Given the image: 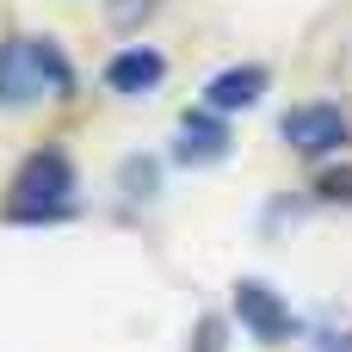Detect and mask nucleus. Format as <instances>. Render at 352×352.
Here are the masks:
<instances>
[{
	"label": "nucleus",
	"mask_w": 352,
	"mask_h": 352,
	"mask_svg": "<svg viewBox=\"0 0 352 352\" xmlns=\"http://www.w3.org/2000/svg\"><path fill=\"white\" fill-rule=\"evenodd\" d=\"M43 93H74V68L56 37H6L0 43V105H37Z\"/></svg>",
	"instance_id": "nucleus-1"
},
{
	"label": "nucleus",
	"mask_w": 352,
	"mask_h": 352,
	"mask_svg": "<svg viewBox=\"0 0 352 352\" xmlns=\"http://www.w3.org/2000/svg\"><path fill=\"white\" fill-rule=\"evenodd\" d=\"M68 192H74V167L62 148H37L19 179H12V217L19 223H56L68 217Z\"/></svg>",
	"instance_id": "nucleus-2"
},
{
	"label": "nucleus",
	"mask_w": 352,
	"mask_h": 352,
	"mask_svg": "<svg viewBox=\"0 0 352 352\" xmlns=\"http://www.w3.org/2000/svg\"><path fill=\"white\" fill-rule=\"evenodd\" d=\"M278 136H285L297 155H334L352 136V124H346L340 105H291V111L278 118Z\"/></svg>",
	"instance_id": "nucleus-3"
},
{
	"label": "nucleus",
	"mask_w": 352,
	"mask_h": 352,
	"mask_svg": "<svg viewBox=\"0 0 352 352\" xmlns=\"http://www.w3.org/2000/svg\"><path fill=\"white\" fill-rule=\"evenodd\" d=\"M235 316L248 322V334L260 340V346H285L291 340V309H285V297L272 291V285H260V278H241L235 285Z\"/></svg>",
	"instance_id": "nucleus-4"
},
{
	"label": "nucleus",
	"mask_w": 352,
	"mask_h": 352,
	"mask_svg": "<svg viewBox=\"0 0 352 352\" xmlns=\"http://www.w3.org/2000/svg\"><path fill=\"white\" fill-rule=\"evenodd\" d=\"M260 93H266V68L260 62H235V68H223V74H210L204 80V111H241V105H260Z\"/></svg>",
	"instance_id": "nucleus-5"
},
{
	"label": "nucleus",
	"mask_w": 352,
	"mask_h": 352,
	"mask_svg": "<svg viewBox=\"0 0 352 352\" xmlns=\"http://www.w3.org/2000/svg\"><path fill=\"white\" fill-rule=\"evenodd\" d=\"M161 74H167V56L148 50V43H130V50H118L105 62V87L111 93H148V87H161Z\"/></svg>",
	"instance_id": "nucleus-6"
},
{
	"label": "nucleus",
	"mask_w": 352,
	"mask_h": 352,
	"mask_svg": "<svg viewBox=\"0 0 352 352\" xmlns=\"http://www.w3.org/2000/svg\"><path fill=\"white\" fill-rule=\"evenodd\" d=\"M179 161H223L229 155V124L217 118V111H186L179 118V148H173Z\"/></svg>",
	"instance_id": "nucleus-7"
},
{
	"label": "nucleus",
	"mask_w": 352,
	"mask_h": 352,
	"mask_svg": "<svg viewBox=\"0 0 352 352\" xmlns=\"http://www.w3.org/2000/svg\"><path fill=\"white\" fill-rule=\"evenodd\" d=\"M155 12V0H105V19L111 25H136V19H148Z\"/></svg>",
	"instance_id": "nucleus-8"
},
{
	"label": "nucleus",
	"mask_w": 352,
	"mask_h": 352,
	"mask_svg": "<svg viewBox=\"0 0 352 352\" xmlns=\"http://www.w3.org/2000/svg\"><path fill=\"white\" fill-rule=\"evenodd\" d=\"M124 186H130L136 198H148V192H155V161H124Z\"/></svg>",
	"instance_id": "nucleus-9"
},
{
	"label": "nucleus",
	"mask_w": 352,
	"mask_h": 352,
	"mask_svg": "<svg viewBox=\"0 0 352 352\" xmlns=\"http://www.w3.org/2000/svg\"><path fill=\"white\" fill-rule=\"evenodd\" d=\"M316 192H322V198H346V204H352V167L322 173V179H316Z\"/></svg>",
	"instance_id": "nucleus-10"
}]
</instances>
